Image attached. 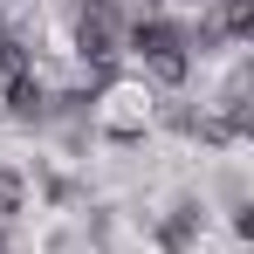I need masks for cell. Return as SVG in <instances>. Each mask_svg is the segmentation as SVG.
<instances>
[{"instance_id": "3957f363", "label": "cell", "mask_w": 254, "mask_h": 254, "mask_svg": "<svg viewBox=\"0 0 254 254\" xmlns=\"http://www.w3.org/2000/svg\"><path fill=\"white\" fill-rule=\"evenodd\" d=\"M199 241H206V199H192V192H186V199H172V206L158 213L151 248H158V254H192Z\"/></svg>"}, {"instance_id": "ba28073f", "label": "cell", "mask_w": 254, "mask_h": 254, "mask_svg": "<svg viewBox=\"0 0 254 254\" xmlns=\"http://www.w3.org/2000/svg\"><path fill=\"white\" fill-rule=\"evenodd\" d=\"M76 192H83V186H76L69 172H42V199H48V206H69Z\"/></svg>"}, {"instance_id": "5b68a950", "label": "cell", "mask_w": 254, "mask_h": 254, "mask_svg": "<svg viewBox=\"0 0 254 254\" xmlns=\"http://www.w3.org/2000/svg\"><path fill=\"white\" fill-rule=\"evenodd\" d=\"M206 21L220 42H248L254 35V0H206Z\"/></svg>"}, {"instance_id": "277c9868", "label": "cell", "mask_w": 254, "mask_h": 254, "mask_svg": "<svg viewBox=\"0 0 254 254\" xmlns=\"http://www.w3.org/2000/svg\"><path fill=\"white\" fill-rule=\"evenodd\" d=\"M0 110H7V124L42 130V124H48V76H42V69H14V76H0Z\"/></svg>"}, {"instance_id": "52a82bcc", "label": "cell", "mask_w": 254, "mask_h": 254, "mask_svg": "<svg viewBox=\"0 0 254 254\" xmlns=\"http://www.w3.org/2000/svg\"><path fill=\"white\" fill-rule=\"evenodd\" d=\"M28 213V172L21 165H0V227H14Z\"/></svg>"}, {"instance_id": "30bf717a", "label": "cell", "mask_w": 254, "mask_h": 254, "mask_svg": "<svg viewBox=\"0 0 254 254\" xmlns=\"http://www.w3.org/2000/svg\"><path fill=\"white\" fill-rule=\"evenodd\" d=\"M158 7H165V0H158ZM179 7H206V0H179Z\"/></svg>"}, {"instance_id": "9c48e42d", "label": "cell", "mask_w": 254, "mask_h": 254, "mask_svg": "<svg viewBox=\"0 0 254 254\" xmlns=\"http://www.w3.org/2000/svg\"><path fill=\"white\" fill-rule=\"evenodd\" d=\"M0 254H14V234H7V227H0Z\"/></svg>"}, {"instance_id": "6da1fadb", "label": "cell", "mask_w": 254, "mask_h": 254, "mask_svg": "<svg viewBox=\"0 0 254 254\" xmlns=\"http://www.w3.org/2000/svg\"><path fill=\"white\" fill-rule=\"evenodd\" d=\"M124 55H137V83H151L158 96H179L192 83V42H186V21L172 14H130L124 21Z\"/></svg>"}, {"instance_id": "8992f818", "label": "cell", "mask_w": 254, "mask_h": 254, "mask_svg": "<svg viewBox=\"0 0 254 254\" xmlns=\"http://www.w3.org/2000/svg\"><path fill=\"white\" fill-rule=\"evenodd\" d=\"M14 69H35V48H28V35H21L14 7H0V76H14Z\"/></svg>"}, {"instance_id": "7a4b0ae2", "label": "cell", "mask_w": 254, "mask_h": 254, "mask_svg": "<svg viewBox=\"0 0 254 254\" xmlns=\"http://www.w3.org/2000/svg\"><path fill=\"white\" fill-rule=\"evenodd\" d=\"M151 103H158L151 83L110 76V83L96 89V103H89V130L110 137V144H144V137H151Z\"/></svg>"}]
</instances>
